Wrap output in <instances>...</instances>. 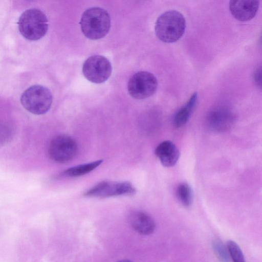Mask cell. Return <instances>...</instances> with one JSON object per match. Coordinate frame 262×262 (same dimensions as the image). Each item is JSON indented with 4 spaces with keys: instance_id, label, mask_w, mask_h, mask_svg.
I'll return each mask as SVG.
<instances>
[{
    "instance_id": "1",
    "label": "cell",
    "mask_w": 262,
    "mask_h": 262,
    "mask_svg": "<svg viewBox=\"0 0 262 262\" xmlns=\"http://www.w3.org/2000/svg\"><path fill=\"white\" fill-rule=\"evenodd\" d=\"M185 29V18L177 10L167 11L161 14L157 19L155 28L157 37L166 43L178 41L183 35Z\"/></svg>"
},
{
    "instance_id": "2",
    "label": "cell",
    "mask_w": 262,
    "mask_h": 262,
    "mask_svg": "<svg viewBox=\"0 0 262 262\" xmlns=\"http://www.w3.org/2000/svg\"><path fill=\"white\" fill-rule=\"evenodd\" d=\"M83 34L91 39H99L104 37L111 27V18L108 12L100 7H92L83 13L79 23Z\"/></svg>"
},
{
    "instance_id": "3",
    "label": "cell",
    "mask_w": 262,
    "mask_h": 262,
    "mask_svg": "<svg viewBox=\"0 0 262 262\" xmlns=\"http://www.w3.org/2000/svg\"><path fill=\"white\" fill-rule=\"evenodd\" d=\"M48 19L42 11L37 9L26 10L20 15L17 24L21 34L26 39L36 40L46 34Z\"/></svg>"
},
{
    "instance_id": "4",
    "label": "cell",
    "mask_w": 262,
    "mask_h": 262,
    "mask_svg": "<svg viewBox=\"0 0 262 262\" xmlns=\"http://www.w3.org/2000/svg\"><path fill=\"white\" fill-rule=\"evenodd\" d=\"M52 99V93L48 88L40 85H34L24 92L20 102L31 113L42 115L50 110Z\"/></svg>"
},
{
    "instance_id": "5",
    "label": "cell",
    "mask_w": 262,
    "mask_h": 262,
    "mask_svg": "<svg viewBox=\"0 0 262 262\" xmlns=\"http://www.w3.org/2000/svg\"><path fill=\"white\" fill-rule=\"evenodd\" d=\"M78 150V145L74 139L68 135H60L51 141L48 152L53 161L64 163L72 160Z\"/></svg>"
},
{
    "instance_id": "6",
    "label": "cell",
    "mask_w": 262,
    "mask_h": 262,
    "mask_svg": "<svg viewBox=\"0 0 262 262\" xmlns=\"http://www.w3.org/2000/svg\"><path fill=\"white\" fill-rule=\"evenodd\" d=\"M157 86V78L152 73L140 71L131 77L127 89L132 97L143 99L152 96L156 91Z\"/></svg>"
},
{
    "instance_id": "7",
    "label": "cell",
    "mask_w": 262,
    "mask_h": 262,
    "mask_svg": "<svg viewBox=\"0 0 262 262\" xmlns=\"http://www.w3.org/2000/svg\"><path fill=\"white\" fill-rule=\"evenodd\" d=\"M82 72L90 81L101 83L105 81L111 76L112 66L109 60L101 55H93L84 62Z\"/></svg>"
},
{
    "instance_id": "8",
    "label": "cell",
    "mask_w": 262,
    "mask_h": 262,
    "mask_svg": "<svg viewBox=\"0 0 262 262\" xmlns=\"http://www.w3.org/2000/svg\"><path fill=\"white\" fill-rule=\"evenodd\" d=\"M136 189L129 182H101L89 189L84 195L89 197L105 198L112 196L133 195Z\"/></svg>"
},
{
    "instance_id": "9",
    "label": "cell",
    "mask_w": 262,
    "mask_h": 262,
    "mask_svg": "<svg viewBox=\"0 0 262 262\" xmlns=\"http://www.w3.org/2000/svg\"><path fill=\"white\" fill-rule=\"evenodd\" d=\"M206 121L208 126L211 130L224 133L232 127L234 122V117L228 108L219 107L209 113Z\"/></svg>"
},
{
    "instance_id": "10",
    "label": "cell",
    "mask_w": 262,
    "mask_h": 262,
    "mask_svg": "<svg viewBox=\"0 0 262 262\" xmlns=\"http://www.w3.org/2000/svg\"><path fill=\"white\" fill-rule=\"evenodd\" d=\"M259 5V2L257 0L230 1L229 10L235 18L245 21L251 20L255 16Z\"/></svg>"
},
{
    "instance_id": "11",
    "label": "cell",
    "mask_w": 262,
    "mask_h": 262,
    "mask_svg": "<svg viewBox=\"0 0 262 262\" xmlns=\"http://www.w3.org/2000/svg\"><path fill=\"white\" fill-rule=\"evenodd\" d=\"M129 223L137 233L147 235L154 232L156 224L154 219L148 213L142 211H134L129 217Z\"/></svg>"
},
{
    "instance_id": "12",
    "label": "cell",
    "mask_w": 262,
    "mask_h": 262,
    "mask_svg": "<svg viewBox=\"0 0 262 262\" xmlns=\"http://www.w3.org/2000/svg\"><path fill=\"white\" fill-rule=\"evenodd\" d=\"M155 154L165 167L174 166L179 160L180 152L171 141L166 140L160 143L155 149Z\"/></svg>"
},
{
    "instance_id": "13",
    "label": "cell",
    "mask_w": 262,
    "mask_h": 262,
    "mask_svg": "<svg viewBox=\"0 0 262 262\" xmlns=\"http://www.w3.org/2000/svg\"><path fill=\"white\" fill-rule=\"evenodd\" d=\"M198 100V93H194L186 103L174 115L172 123L176 128H180L187 123L193 112Z\"/></svg>"
},
{
    "instance_id": "14",
    "label": "cell",
    "mask_w": 262,
    "mask_h": 262,
    "mask_svg": "<svg viewBox=\"0 0 262 262\" xmlns=\"http://www.w3.org/2000/svg\"><path fill=\"white\" fill-rule=\"evenodd\" d=\"M102 160L75 166L66 169L62 174L70 177H77L90 172L102 163Z\"/></svg>"
},
{
    "instance_id": "15",
    "label": "cell",
    "mask_w": 262,
    "mask_h": 262,
    "mask_svg": "<svg viewBox=\"0 0 262 262\" xmlns=\"http://www.w3.org/2000/svg\"><path fill=\"white\" fill-rule=\"evenodd\" d=\"M176 195L179 202L184 206L188 207L191 205L193 193L192 189L188 184H180L176 189Z\"/></svg>"
},
{
    "instance_id": "16",
    "label": "cell",
    "mask_w": 262,
    "mask_h": 262,
    "mask_svg": "<svg viewBox=\"0 0 262 262\" xmlns=\"http://www.w3.org/2000/svg\"><path fill=\"white\" fill-rule=\"evenodd\" d=\"M15 135V128L9 123L0 122V145H4L12 141Z\"/></svg>"
},
{
    "instance_id": "17",
    "label": "cell",
    "mask_w": 262,
    "mask_h": 262,
    "mask_svg": "<svg viewBox=\"0 0 262 262\" xmlns=\"http://www.w3.org/2000/svg\"><path fill=\"white\" fill-rule=\"evenodd\" d=\"M213 250L220 262H230L229 254L227 247L219 239L212 241Z\"/></svg>"
},
{
    "instance_id": "18",
    "label": "cell",
    "mask_w": 262,
    "mask_h": 262,
    "mask_svg": "<svg viewBox=\"0 0 262 262\" xmlns=\"http://www.w3.org/2000/svg\"><path fill=\"white\" fill-rule=\"evenodd\" d=\"M227 247L233 262H246L242 251L235 242L228 241Z\"/></svg>"
},
{
    "instance_id": "19",
    "label": "cell",
    "mask_w": 262,
    "mask_h": 262,
    "mask_svg": "<svg viewBox=\"0 0 262 262\" xmlns=\"http://www.w3.org/2000/svg\"><path fill=\"white\" fill-rule=\"evenodd\" d=\"M253 79L257 85L261 86V68H257L253 74Z\"/></svg>"
},
{
    "instance_id": "20",
    "label": "cell",
    "mask_w": 262,
    "mask_h": 262,
    "mask_svg": "<svg viewBox=\"0 0 262 262\" xmlns=\"http://www.w3.org/2000/svg\"><path fill=\"white\" fill-rule=\"evenodd\" d=\"M118 262H132V261L129 260L124 259V260H121L118 261Z\"/></svg>"
}]
</instances>
